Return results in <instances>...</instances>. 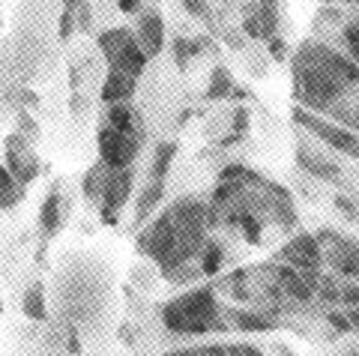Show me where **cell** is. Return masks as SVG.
Here are the masks:
<instances>
[{"label": "cell", "mask_w": 359, "mask_h": 356, "mask_svg": "<svg viewBox=\"0 0 359 356\" xmlns=\"http://www.w3.org/2000/svg\"><path fill=\"white\" fill-rule=\"evenodd\" d=\"M266 42H269V54H273V57H276L278 63H282V60L287 57V48H285V42H282V39H278V36H276V33H273V36H269Z\"/></svg>", "instance_id": "obj_33"}, {"label": "cell", "mask_w": 359, "mask_h": 356, "mask_svg": "<svg viewBox=\"0 0 359 356\" xmlns=\"http://www.w3.org/2000/svg\"><path fill=\"white\" fill-rule=\"evenodd\" d=\"M210 221H212V213H210V207H204V201H198V198H177L144 231L138 249L147 258H153L162 270L186 263L204 249Z\"/></svg>", "instance_id": "obj_1"}, {"label": "cell", "mask_w": 359, "mask_h": 356, "mask_svg": "<svg viewBox=\"0 0 359 356\" xmlns=\"http://www.w3.org/2000/svg\"><path fill=\"white\" fill-rule=\"evenodd\" d=\"M356 275H359V266H356Z\"/></svg>", "instance_id": "obj_40"}, {"label": "cell", "mask_w": 359, "mask_h": 356, "mask_svg": "<svg viewBox=\"0 0 359 356\" xmlns=\"http://www.w3.org/2000/svg\"><path fill=\"white\" fill-rule=\"evenodd\" d=\"M222 261H224L222 246L204 242V249H201V275H216L222 270Z\"/></svg>", "instance_id": "obj_22"}, {"label": "cell", "mask_w": 359, "mask_h": 356, "mask_svg": "<svg viewBox=\"0 0 359 356\" xmlns=\"http://www.w3.org/2000/svg\"><path fill=\"white\" fill-rule=\"evenodd\" d=\"M72 4H75V0H66V6H72Z\"/></svg>", "instance_id": "obj_38"}, {"label": "cell", "mask_w": 359, "mask_h": 356, "mask_svg": "<svg viewBox=\"0 0 359 356\" xmlns=\"http://www.w3.org/2000/svg\"><path fill=\"white\" fill-rule=\"evenodd\" d=\"M18 201H21V183H18V177L9 171L6 165H0V210H13Z\"/></svg>", "instance_id": "obj_16"}, {"label": "cell", "mask_w": 359, "mask_h": 356, "mask_svg": "<svg viewBox=\"0 0 359 356\" xmlns=\"http://www.w3.org/2000/svg\"><path fill=\"white\" fill-rule=\"evenodd\" d=\"M183 6L189 9V15H195L201 21H210L212 18V9H210L207 0H183Z\"/></svg>", "instance_id": "obj_29"}, {"label": "cell", "mask_w": 359, "mask_h": 356, "mask_svg": "<svg viewBox=\"0 0 359 356\" xmlns=\"http://www.w3.org/2000/svg\"><path fill=\"white\" fill-rule=\"evenodd\" d=\"M198 51H201L198 42H189V39H177V42H174V54H177V63H180V66H186L189 57H192V54H198Z\"/></svg>", "instance_id": "obj_25"}, {"label": "cell", "mask_w": 359, "mask_h": 356, "mask_svg": "<svg viewBox=\"0 0 359 356\" xmlns=\"http://www.w3.org/2000/svg\"><path fill=\"white\" fill-rule=\"evenodd\" d=\"M177 156V144H159V150H156V159H153V177L156 180H165L168 168H171Z\"/></svg>", "instance_id": "obj_23"}, {"label": "cell", "mask_w": 359, "mask_h": 356, "mask_svg": "<svg viewBox=\"0 0 359 356\" xmlns=\"http://www.w3.org/2000/svg\"><path fill=\"white\" fill-rule=\"evenodd\" d=\"M245 123H249V111H245V108H237V114H233V141H240V138H243Z\"/></svg>", "instance_id": "obj_31"}, {"label": "cell", "mask_w": 359, "mask_h": 356, "mask_svg": "<svg viewBox=\"0 0 359 356\" xmlns=\"http://www.w3.org/2000/svg\"><path fill=\"white\" fill-rule=\"evenodd\" d=\"M108 126H114L120 132H129L138 141H144V126H141V117L129 102H114L108 105Z\"/></svg>", "instance_id": "obj_12"}, {"label": "cell", "mask_w": 359, "mask_h": 356, "mask_svg": "<svg viewBox=\"0 0 359 356\" xmlns=\"http://www.w3.org/2000/svg\"><path fill=\"white\" fill-rule=\"evenodd\" d=\"M351 4H359V0H351Z\"/></svg>", "instance_id": "obj_39"}, {"label": "cell", "mask_w": 359, "mask_h": 356, "mask_svg": "<svg viewBox=\"0 0 359 356\" xmlns=\"http://www.w3.org/2000/svg\"><path fill=\"white\" fill-rule=\"evenodd\" d=\"M297 165L299 168H306L309 174L320 177V180H335V177H339V168H335V165L320 162L318 156H311L306 147H297Z\"/></svg>", "instance_id": "obj_15"}, {"label": "cell", "mask_w": 359, "mask_h": 356, "mask_svg": "<svg viewBox=\"0 0 359 356\" xmlns=\"http://www.w3.org/2000/svg\"><path fill=\"white\" fill-rule=\"evenodd\" d=\"M21 311H25V317L27 320H45V294H42V287H27V294L25 299H21Z\"/></svg>", "instance_id": "obj_20"}, {"label": "cell", "mask_w": 359, "mask_h": 356, "mask_svg": "<svg viewBox=\"0 0 359 356\" xmlns=\"http://www.w3.org/2000/svg\"><path fill=\"white\" fill-rule=\"evenodd\" d=\"M108 165L105 162H96L93 168H90L87 174H84V180H81V192L90 198V201H99V195H102V186H105V180H108Z\"/></svg>", "instance_id": "obj_17"}, {"label": "cell", "mask_w": 359, "mask_h": 356, "mask_svg": "<svg viewBox=\"0 0 359 356\" xmlns=\"http://www.w3.org/2000/svg\"><path fill=\"white\" fill-rule=\"evenodd\" d=\"M96 147H99V162H105L111 171H117V168H132L135 165L141 153V141L129 135V132H120L105 123L96 135Z\"/></svg>", "instance_id": "obj_5"}, {"label": "cell", "mask_w": 359, "mask_h": 356, "mask_svg": "<svg viewBox=\"0 0 359 356\" xmlns=\"http://www.w3.org/2000/svg\"><path fill=\"white\" fill-rule=\"evenodd\" d=\"M294 120H297V123H302L306 129H311L320 141H327L330 147H335L339 153L359 156V141H356V135H351L347 129L332 126V123H327V120H320V117H311L309 111H299V108L294 111Z\"/></svg>", "instance_id": "obj_7"}, {"label": "cell", "mask_w": 359, "mask_h": 356, "mask_svg": "<svg viewBox=\"0 0 359 356\" xmlns=\"http://www.w3.org/2000/svg\"><path fill=\"white\" fill-rule=\"evenodd\" d=\"M6 168L13 171L18 177V183L21 186H27L36 180V174H39V162H36V156H33L30 150V144L25 141L15 132V135H9L6 138Z\"/></svg>", "instance_id": "obj_8"}, {"label": "cell", "mask_w": 359, "mask_h": 356, "mask_svg": "<svg viewBox=\"0 0 359 356\" xmlns=\"http://www.w3.org/2000/svg\"><path fill=\"white\" fill-rule=\"evenodd\" d=\"M39 225H42V231L48 233V237H54V233L63 228V195L57 192V189H54V192H48V198L42 201Z\"/></svg>", "instance_id": "obj_13"}, {"label": "cell", "mask_w": 359, "mask_h": 356, "mask_svg": "<svg viewBox=\"0 0 359 356\" xmlns=\"http://www.w3.org/2000/svg\"><path fill=\"white\" fill-rule=\"evenodd\" d=\"M240 225H243V237L257 246V242H261V221H257L255 216H249V213H245V216L240 219Z\"/></svg>", "instance_id": "obj_26"}, {"label": "cell", "mask_w": 359, "mask_h": 356, "mask_svg": "<svg viewBox=\"0 0 359 356\" xmlns=\"http://www.w3.org/2000/svg\"><path fill=\"white\" fill-rule=\"evenodd\" d=\"M347 306H359V287H353V285H347V287H341V294H339Z\"/></svg>", "instance_id": "obj_35"}, {"label": "cell", "mask_w": 359, "mask_h": 356, "mask_svg": "<svg viewBox=\"0 0 359 356\" xmlns=\"http://www.w3.org/2000/svg\"><path fill=\"white\" fill-rule=\"evenodd\" d=\"M282 258L290 266H297L299 273H318L320 263H323V252H320L318 240H314L311 233H299V237H294L282 249Z\"/></svg>", "instance_id": "obj_9"}, {"label": "cell", "mask_w": 359, "mask_h": 356, "mask_svg": "<svg viewBox=\"0 0 359 356\" xmlns=\"http://www.w3.org/2000/svg\"><path fill=\"white\" fill-rule=\"evenodd\" d=\"M359 84V63L320 42H306L294 60V96L302 105L327 111Z\"/></svg>", "instance_id": "obj_2"}, {"label": "cell", "mask_w": 359, "mask_h": 356, "mask_svg": "<svg viewBox=\"0 0 359 356\" xmlns=\"http://www.w3.org/2000/svg\"><path fill=\"white\" fill-rule=\"evenodd\" d=\"M132 183H135V165H132V168L108 171L102 195H99V216H102L105 225H114V221H117V213L126 207L129 195H132Z\"/></svg>", "instance_id": "obj_6"}, {"label": "cell", "mask_w": 359, "mask_h": 356, "mask_svg": "<svg viewBox=\"0 0 359 356\" xmlns=\"http://www.w3.org/2000/svg\"><path fill=\"white\" fill-rule=\"evenodd\" d=\"M233 90V78L224 66H216L210 75V87H207V99H224Z\"/></svg>", "instance_id": "obj_21"}, {"label": "cell", "mask_w": 359, "mask_h": 356, "mask_svg": "<svg viewBox=\"0 0 359 356\" xmlns=\"http://www.w3.org/2000/svg\"><path fill=\"white\" fill-rule=\"evenodd\" d=\"M141 4H144V0H120V9L129 15V13H138Z\"/></svg>", "instance_id": "obj_37"}, {"label": "cell", "mask_w": 359, "mask_h": 356, "mask_svg": "<svg viewBox=\"0 0 359 356\" xmlns=\"http://www.w3.org/2000/svg\"><path fill=\"white\" fill-rule=\"evenodd\" d=\"M320 296L327 299V303L339 299V287H335V279H330V275H323V282H320Z\"/></svg>", "instance_id": "obj_32"}, {"label": "cell", "mask_w": 359, "mask_h": 356, "mask_svg": "<svg viewBox=\"0 0 359 356\" xmlns=\"http://www.w3.org/2000/svg\"><path fill=\"white\" fill-rule=\"evenodd\" d=\"M341 39H344V46L351 48L353 60L359 63V25H347V27L341 30Z\"/></svg>", "instance_id": "obj_28"}, {"label": "cell", "mask_w": 359, "mask_h": 356, "mask_svg": "<svg viewBox=\"0 0 359 356\" xmlns=\"http://www.w3.org/2000/svg\"><path fill=\"white\" fill-rule=\"evenodd\" d=\"M162 192H165V183H162V180H156V177H153V183H150L147 189H144L141 198H138V213H135V216H138V221H144V219H147V216L153 213L156 204L162 201Z\"/></svg>", "instance_id": "obj_19"}, {"label": "cell", "mask_w": 359, "mask_h": 356, "mask_svg": "<svg viewBox=\"0 0 359 356\" xmlns=\"http://www.w3.org/2000/svg\"><path fill=\"white\" fill-rule=\"evenodd\" d=\"M138 46L144 48L147 57H156L162 48H165V21L156 9H144L141 18H138V33H135Z\"/></svg>", "instance_id": "obj_10"}, {"label": "cell", "mask_w": 359, "mask_h": 356, "mask_svg": "<svg viewBox=\"0 0 359 356\" xmlns=\"http://www.w3.org/2000/svg\"><path fill=\"white\" fill-rule=\"evenodd\" d=\"M135 93H138V75H129V72H120V69H111L102 81V90H99L105 105L132 102Z\"/></svg>", "instance_id": "obj_11"}, {"label": "cell", "mask_w": 359, "mask_h": 356, "mask_svg": "<svg viewBox=\"0 0 359 356\" xmlns=\"http://www.w3.org/2000/svg\"><path fill=\"white\" fill-rule=\"evenodd\" d=\"M162 324L168 332H180V336H207L212 329H224L216 294L210 287H198L192 294L171 299L162 308Z\"/></svg>", "instance_id": "obj_3"}, {"label": "cell", "mask_w": 359, "mask_h": 356, "mask_svg": "<svg viewBox=\"0 0 359 356\" xmlns=\"http://www.w3.org/2000/svg\"><path fill=\"white\" fill-rule=\"evenodd\" d=\"M96 46L102 51V57L108 60L111 69H120V72H129V75H141L147 69V54L138 46L135 33L126 27H111L102 30L96 36Z\"/></svg>", "instance_id": "obj_4"}, {"label": "cell", "mask_w": 359, "mask_h": 356, "mask_svg": "<svg viewBox=\"0 0 359 356\" xmlns=\"http://www.w3.org/2000/svg\"><path fill=\"white\" fill-rule=\"evenodd\" d=\"M243 33L249 39H264L261 36V21H257L255 6H245V18H243Z\"/></svg>", "instance_id": "obj_24"}, {"label": "cell", "mask_w": 359, "mask_h": 356, "mask_svg": "<svg viewBox=\"0 0 359 356\" xmlns=\"http://www.w3.org/2000/svg\"><path fill=\"white\" fill-rule=\"evenodd\" d=\"M335 204H339V213H341V216H347V219H356V216H359L356 207H353V201H347V198H335Z\"/></svg>", "instance_id": "obj_34"}, {"label": "cell", "mask_w": 359, "mask_h": 356, "mask_svg": "<svg viewBox=\"0 0 359 356\" xmlns=\"http://www.w3.org/2000/svg\"><path fill=\"white\" fill-rule=\"evenodd\" d=\"M255 13H257V21H261V36L269 39L278 27V0H257Z\"/></svg>", "instance_id": "obj_18"}, {"label": "cell", "mask_w": 359, "mask_h": 356, "mask_svg": "<svg viewBox=\"0 0 359 356\" xmlns=\"http://www.w3.org/2000/svg\"><path fill=\"white\" fill-rule=\"evenodd\" d=\"M237 324H240V329H245V332H266V329H269V320L257 317V315H237Z\"/></svg>", "instance_id": "obj_27"}, {"label": "cell", "mask_w": 359, "mask_h": 356, "mask_svg": "<svg viewBox=\"0 0 359 356\" xmlns=\"http://www.w3.org/2000/svg\"><path fill=\"white\" fill-rule=\"evenodd\" d=\"M57 30H60V39H63V42L72 36V30H75V15H72V9H66V13L60 15V25H57Z\"/></svg>", "instance_id": "obj_30"}, {"label": "cell", "mask_w": 359, "mask_h": 356, "mask_svg": "<svg viewBox=\"0 0 359 356\" xmlns=\"http://www.w3.org/2000/svg\"><path fill=\"white\" fill-rule=\"evenodd\" d=\"M332 263H335V270H339L341 275H356V266H359V246L351 240H341V237H335L332 240Z\"/></svg>", "instance_id": "obj_14"}, {"label": "cell", "mask_w": 359, "mask_h": 356, "mask_svg": "<svg viewBox=\"0 0 359 356\" xmlns=\"http://www.w3.org/2000/svg\"><path fill=\"white\" fill-rule=\"evenodd\" d=\"M330 320H332V327H335V329H341V332H351V329H353V327H351V320L341 317V315H332Z\"/></svg>", "instance_id": "obj_36"}]
</instances>
